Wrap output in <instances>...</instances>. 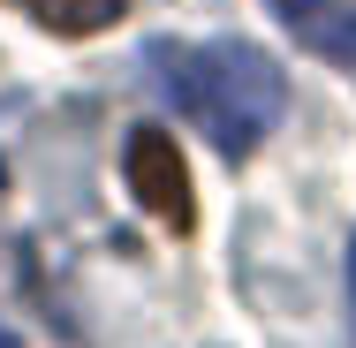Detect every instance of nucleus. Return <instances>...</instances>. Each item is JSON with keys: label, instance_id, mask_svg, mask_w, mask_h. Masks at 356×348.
Segmentation results:
<instances>
[{"label": "nucleus", "instance_id": "nucleus-5", "mask_svg": "<svg viewBox=\"0 0 356 348\" xmlns=\"http://www.w3.org/2000/svg\"><path fill=\"white\" fill-rule=\"evenodd\" d=\"M266 8H273V15H281V23H303V15H318V8H326V0H266Z\"/></svg>", "mask_w": 356, "mask_h": 348}, {"label": "nucleus", "instance_id": "nucleus-7", "mask_svg": "<svg viewBox=\"0 0 356 348\" xmlns=\"http://www.w3.org/2000/svg\"><path fill=\"white\" fill-rule=\"evenodd\" d=\"M349 280H356V250H349Z\"/></svg>", "mask_w": 356, "mask_h": 348}, {"label": "nucleus", "instance_id": "nucleus-2", "mask_svg": "<svg viewBox=\"0 0 356 348\" xmlns=\"http://www.w3.org/2000/svg\"><path fill=\"white\" fill-rule=\"evenodd\" d=\"M122 174H129V190H137V205L152 219H167V227H190L197 219V197H190V167H182V151L167 129H129L122 144Z\"/></svg>", "mask_w": 356, "mask_h": 348}, {"label": "nucleus", "instance_id": "nucleus-1", "mask_svg": "<svg viewBox=\"0 0 356 348\" xmlns=\"http://www.w3.org/2000/svg\"><path fill=\"white\" fill-rule=\"evenodd\" d=\"M152 83L175 99V114H190L220 159H250L266 129L288 114V76L266 46L250 38H213V46H175L159 38L152 53Z\"/></svg>", "mask_w": 356, "mask_h": 348}, {"label": "nucleus", "instance_id": "nucleus-3", "mask_svg": "<svg viewBox=\"0 0 356 348\" xmlns=\"http://www.w3.org/2000/svg\"><path fill=\"white\" fill-rule=\"evenodd\" d=\"M296 38H303L311 53H326V61L356 69V0H326L318 15H303V23H296Z\"/></svg>", "mask_w": 356, "mask_h": 348}, {"label": "nucleus", "instance_id": "nucleus-6", "mask_svg": "<svg viewBox=\"0 0 356 348\" xmlns=\"http://www.w3.org/2000/svg\"><path fill=\"white\" fill-rule=\"evenodd\" d=\"M0 348H23V341H15V333H8V326H0Z\"/></svg>", "mask_w": 356, "mask_h": 348}, {"label": "nucleus", "instance_id": "nucleus-4", "mask_svg": "<svg viewBox=\"0 0 356 348\" xmlns=\"http://www.w3.org/2000/svg\"><path fill=\"white\" fill-rule=\"evenodd\" d=\"M46 31H61V38H91V31H106V23H122V8L129 0H23Z\"/></svg>", "mask_w": 356, "mask_h": 348}]
</instances>
